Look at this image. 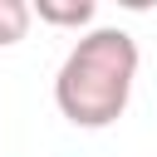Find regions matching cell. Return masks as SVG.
Listing matches in <instances>:
<instances>
[{
    "instance_id": "3957f363",
    "label": "cell",
    "mask_w": 157,
    "mask_h": 157,
    "mask_svg": "<svg viewBox=\"0 0 157 157\" xmlns=\"http://www.w3.org/2000/svg\"><path fill=\"white\" fill-rule=\"evenodd\" d=\"M29 5L25 0H0V44H20L25 29H29Z\"/></svg>"
},
{
    "instance_id": "7a4b0ae2",
    "label": "cell",
    "mask_w": 157,
    "mask_h": 157,
    "mask_svg": "<svg viewBox=\"0 0 157 157\" xmlns=\"http://www.w3.org/2000/svg\"><path fill=\"white\" fill-rule=\"evenodd\" d=\"M29 15H39L44 25H64V29H78L93 20V0H34Z\"/></svg>"
},
{
    "instance_id": "6da1fadb",
    "label": "cell",
    "mask_w": 157,
    "mask_h": 157,
    "mask_svg": "<svg viewBox=\"0 0 157 157\" xmlns=\"http://www.w3.org/2000/svg\"><path fill=\"white\" fill-rule=\"evenodd\" d=\"M137 78V39L128 29H88L54 74V103L74 128H108L123 118Z\"/></svg>"
}]
</instances>
